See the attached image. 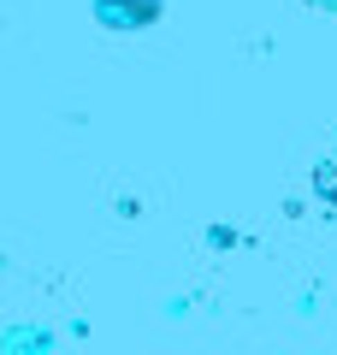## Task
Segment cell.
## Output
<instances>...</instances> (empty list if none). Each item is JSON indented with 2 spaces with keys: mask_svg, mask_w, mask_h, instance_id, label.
<instances>
[{
  "mask_svg": "<svg viewBox=\"0 0 337 355\" xmlns=\"http://www.w3.org/2000/svg\"><path fill=\"white\" fill-rule=\"evenodd\" d=\"M95 18L107 30H148L160 18V0H95Z\"/></svg>",
  "mask_w": 337,
  "mask_h": 355,
  "instance_id": "cell-1",
  "label": "cell"
},
{
  "mask_svg": "<svg viewBox=\"0 0 337 355\" xmlns=\"http://www.w3.org/2000/svg\"><path fill=\"white\" fill-rule=\"evenodd\" d=\"M320 190H325V196H337V172H320Z\"/></svg>",
  "mask_w": 337,
  "mask_h": 355,
  "instance_id": "cell-2",
  "label": "cell"
},
{
  "mask_svg": "<svg viewBox=\"0 0 337 355\" xmlns=\"http://www.w3.org/2000/svg\"><path fill=\"white\" fill-rule=\"evenodd\" d=\"M325 6H337V0H325Z\"/></svg>",
  "mask_w": 337,
  "mask_h": 355,
  "instance_id": "cell-3",
  "label": "cell"
}]
</instances>
